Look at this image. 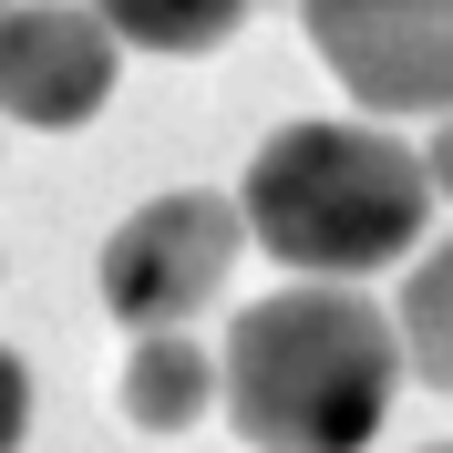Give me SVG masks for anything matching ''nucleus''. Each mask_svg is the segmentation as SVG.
I'll use <instances>...</instances> for the list:
<instances>
[{
    "label": "nucleus",
    "mask_w": 453,
    "mask_h": 453,
    "mask_svg": "<svg viewBox=\"0 0 453 453\" xmlns=\"http://www.w3.org/2000/svg\"><path fill=\"white\" fill-rule=\"evenodd\" d=\"M226 423L257 453H361L402 392V330L361 288H279L226 319Z\"/></svg>",
    "instance_id": "1"
},
{
    "label": "nucleus",
    "mask_w": 453,
    "mask_h": 453,
    "mask_svg": "<svg viewBox=\"0 0 453 453\" xmlns=\"http://www.w3.org/2000/svg\"><path fill=\"white\" fill-rule=\"evenodd\" d=\"M237 217L288 279L350 288L423 237L433 175L402 134H371V124H279L237 175Z\"/></svg>",
    "instance_id": "2"
},
{
    "label": "nucleus",
    "mask_w": 453,
    "mask_h": 453,
    "mask_svg": "<svg viewBox=\"0 0 453 453\" xmlns=\"http://www.w3.org/2000/svg\"><path fill=\"white\" fill-rule=\"evenodd\" d=\"M237 248H248L237 196H217V186L144 196L134 217L104 237V310L124 319V330H144V340H155V330H186V319L226 288Z\"/></svg>",
    "instance_id": "3"
},
{
    "label": "nucleus",
    "mask_w": 453,
    "mask_h": 453,
    "mask_svg": "<svg viewBox=\"0 0 453 453\" xmlns=\"http://www.w3.org/2000/svg\"><path fill=\"white\" fill-rule=\"evenodd\" d=\"M299 21L361 113H453V0H299Z\"/></svg>",
    "instance_id": "4"
},
{
    "label": "nucleus",
    "mask_w": 453,
    "mask_h": 453,
    "mask_svg": "<svg viewBox=\"0 0 453 453\" xmlns=\"http://www.w3.org/2000/svg\"><path fill=\"white\" fill-rule=\"evenodd\" d=\"M113 93V31L73 0H21L0 11V113L11 124H42V134H73L93 124Z\"/></svg>",
    "instance_id": "5"
},
{
    "label": "nucleus",
    "mask_w": 453,
    "mask_h": 453,
    "mask_svg": "<svg viewBox=\"0 0 453 453\" xmlns=\"http://www.w3.org/2000/svg\"><path fill=\"white\" fill-rule=\"evenodd\" d=\"M113 402H124V423H134V433H186V423H206V402H226V371L206 361V340L155 330V340H134V361H124Z\"/></svg>",
    "instance_id": "6"
},
{
    "label": "nucleus",
    "mask_w": 453,
    "mask_h": 453,
    "mask_svg": "<svg viewBox=\"0 0 453 453\" xmlns=\"http://www.w3.org/2000/svg\"><path fill=\"white\" fill-rule=\"evenodd\" d=\"M93 21L134 52H217L248 21V0H93Z\"/></svg>",
    "instance_id": "7"
},
{
    "label": "nucleus",
    "mask_w": 453,
    "mask_h": 453,
    "mask_svg": "<svg viewBox=\"0 0 453 453\" xmlns=\"http://www.w3.org/2000/svg\"><path fill=\"white\" fill-rule=\"evenodd\" d=\"M392 330H402V371L453 392V248H433L412 268V288L392 299Z\"/></svg>",
    "instance_id": "8"
},
{
    "label": "nucleus",
    "mask_w": 453,
    "mask_h": 453,
    "mask_svg": "<svg viewBox=\"0 0 453 453\" xmlns=\"http://www.w3.org/2000/svg\"><path fill=\"white\" fill-rule=\"evenodd\" d=\"M21 433H31V371L21 350H0V453H21Z\"/></svg>",
    "instance_id": "9"
},
{
    "label": "nucleus",
    "mask_w": 453,
    "mask_h": 453,
    "mask_svg": "<svg viewBox=\"0 0 453 453\" xmlns=\"http://www.w3.org/2000/svg\"><path fill=\"white\" fill-rule=\"evenodd\" d=\"M423 175H433V196H453V113H443V134H433V155H423Z\"/></svg>",
    "instance_id": "10"
},
{
    "label": "nucleus",
    "mask_w": 453,
    "mask_h": 453,
    "mask_svg": "<svg viewBox=\"0 0 453 453\" xmlns=\"http://www.w3.org/2000/svg\"><path fill=\"white\" fill-rule=\"evenodd\" d=\"M423 453H453V443H423Z\"/></svg>",
    "instance_id": "11"
},
{
    "label": "nucleus",
    "mask_w": 453,
    "mask_h": 453,
    "mask_svg": "<svg viewBox=\"0 0 453 453\" xmlns=\"http://www.w3.org/2000/svg\"><path fill=\"white\" fill-rule=\"evenodd\" d=\"M0 11H21V0H0Z\"/></svg>",
    "instance_id": "12"
}]
</instances>
